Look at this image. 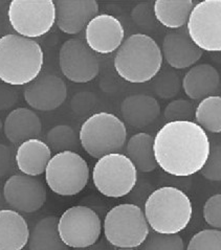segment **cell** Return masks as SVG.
<instances>
[{
	"instance_id": "6da1fadb",
	"label": "cell",
	"mask_w": 221,
	"mask_h": 250,
	"mask_svg": "<svg viewBox=\"0 0 221 250\" xmlns=\"http://www.w3.org/2000/svg\"><path fill=\"white\" fill-rule=\"evenodd\" d=\"M157 166L175 177L200 172L210 155L211 144L205 131L195 122H170L154 137Z\"/></svg>"
},
{
	"instance_id": "7a4b0ae2",
	"label": "cell",
	"mask_w": 221,
	"mask_h": 250,
	"mask_svg": "<svg viewBox=\"0 0 221 250\" xmlns=\"http://www.w3.org/2000/svg\"><path fill=\"white\" fill-rule=\"evenodd\" d=\"M44 64L40 44L17 34L0 38V80L11 86L31 84L39 77Z\"/></svg>"
},
{
	"instance_id": "3957f363",
	"label": "cell",
	"mask_w": 221,
	"mask_h": 250,
	"mask_svg": "<svg viewBox=\"0 0 221 250\" xmlns=\"http://www.w3.org/2000/svg\"><path fill=\"white\" fill-rule=\"evenodd\" d=\"M163 53L158 44L145 34L131 35L116 50L114 69L129 83H147L155 78L163 66Z\"/></svg>"
},
{
	"instance_id": "277c9868",
	"label": "cell",
	"mask_w": 221,
	"mask_h": 250,
	"mask_svg": "<svg viewBox=\"0 0 221 250\" xmlns=\"http://www.w3.org/2000/svg\"><path fill=\"white\" fill-rule=\"evenodd\" d=\"M144 214L150 229L161 234H178L186 229L193 215L189 196L174 187H163L147 198Z\"/></svg>"
},
{
	"instance_id": "5b68a950",
	"label": "cell",
	"mask_w": 221,
	"mask_h": 250,
	"mask_svg": "<svg viewBox=\"0 0 221 250\" xmlns=\"http://www.w3.org/2000/svg\"><path fill=\"white\" fill-rule=\"evenodd\" d=\"M80 144L88 155L100 159L112 153H120L127 142L125 123L112 113H94L82 124Z\"/></svg>"
},
{
	"instance_id": "8992f818",
	"label": "cell",
	"mask_w": 221,
	"mask_h": 250,
	"mask_svg": "<svg viewBox=\"0 0 221 250\" xmlns=\"http://www.w3.org/2000/svg\"><path fill=\"white\" fill-rule=\"evenodd\" d=\"M105 238L117 248L142 246L150 234L144 210L132 203H123L110 209L103 224Z\"/></svg>"
},
{
	"instance_id": "52a82bcc",
	"label": "cell",
	"mask_w": 221,
	"mask_h": 250,
	"mask_svg": "<svg viewBox=\"0 0 221 250\" xmlns=\"http://www.w3.org/2000/svg\"><path fill=\"white\" fill-rule=\"evenodd\" d=\"M93 185L108 198H122L132 192L137 182V170L122 153L108 154L98 159L92 170Z\"/></svg>"
},
{
	"instance_id": "ba28073f",
	"label": "cell",
	"mask_w": 221,
	"mask_h": 250,
	"mask_svg": "<svg viewBox=\"0 0 221 250\" xmlns=\"http://www.w3.org/2000/svg\"><path fill=\"white\" fill-rule=\"evenodd\" d=\"M89 180L87 161L75 151L59 152L50 158L45 170V181L51 192L59 196H75Z\"/></svg>"
},
{
	"instance_id": "9c48e42d",
	"label": "cell",
	"mask_w": 221,
	"mask_h": 250,
	"mask_svg": "<svg viewBox=\"0 0 221 250\" xmlns=\"http://www.w3.org/2000/svg\"><path fill=\"white\" fill-rule=\"evenodd\" d=\"M10 24L17 35L28 39L49 33L56 23L53 0H13L7 9Z\"/></svg>"
},
{
	"instance_id": "30bf717a",
	"label": "cell",
	"mask_w": 221,
	"mask_h": 250,
	"mask_svg": "<svg viewBox=\"0 0 221 250\" xmlns=\"http://www.w3.org/2000/svg\"><path fill=\"white\" fill-rule=\"evenodd\" d=\"M102 221L93 209L75 205L66 209L58 220V231L63 243L73 249L97 243L102 233Z\"/></svg>"
},
{
	"instance_id": "8fae6325",
	"label": "cell",
	"mask_w": 221,
	"mask_h": 250,
	"mask_svg": "<svg viewBox=\"0 0 221 250\" xmlns=\"http://www.w3.org/2000/svg\"><path fill=\"white\" fill-rule=\"evenodd\" d=\"M187 32L202 51H221V0H204L194 5Z\"/></svg>"
},
{
	"instance_id": "7c38bea8",
	"label": "cell",
	"mask_w": 221,
	"mask_h": 250,
	"mask_svg": "<svg viewBox=\"0 0 221 250\" xmlns=\"http://www.w3.org/2000/svg\"><path fill=\"white\" fill-rule=\"evenodd\" d=\"M59 65L63 75L73 83H88L98 77L100 61L85 41L71 38L59 51Z\"/></svg>"
},
{
	"instance_id": "4fadbf2b",
	"label": "cell",
	"mask_w": 221,
	"mask_h": 250,
	"mask_svg": "<svg viewBox=\"0 0 221 250\" xmlns=\"http://www.w3.org/2000/svg\"><path fill=\"white\" fill-rule=\"evenodd\" d=\"M46 188L37 177L24 174L12 175L3 187L5 202L16 211L32 214L46 202Z\"/></svg>"
},
{
	"instance_id": "5bb4252c",
	"label": "cell",
	"mask_w": 221,
	"mask_h": 250,
	"mask_svg": "<svg viewBox=\"0 0 221 250\" xmlns=\"http://www.w3.org/2000/svg\"><path fill=\"white\" fill-rule=\"evenodd\" d=\"M124 37L122 22L109 14H99L85 28V42L95 54L113 53L123 44Z\"/></svg>"
},
{
	"instance_id": "9a60e30c",
	"label": "cell",
	"mask_w": 221,
	"mask_h": 250,
	"mask_svg": "<svg viewBox=\"0 0 221 250\" xmlns=\"http://www.w3.org/2000/svg\"><path fill=\"white\" fill-rule=\"evenodd\" d=\"M67 98V87L64 81L55 75H42L28 84L24 100L29 107L39 111H53Z\"/></svg>"
},
{
	"instance_id": "2e32d148",
	"label": "cell",
	"mask_w": 221,
	"mask_h": 250,
	"mask_svg": "<svg viewBox=\"0 0 221 250\" xmlns=\"http://www.w3.org/2000/svg\"><path fill=\"white\" fill-rule=\"evenodd\" d=\"M56 24L67 35H78L99 15V3L95 0H57Z\"/></svg>"
},
{
	"instance_id": "e0dca14e",
	"label": "cell",
	"mask_w": 221,
	"mask_h": 250,
	"mask_svg": "<svg viewBox=\"0 0 221 250\" xmlns=\"http://www.w3.org/2000/svg\"><path fill=\"white\" fill-rule=\"evenodd\" d=\"M161 53L166 62L174 69L193 67L202 57V50L192 41L186 31L168 33L163 41Z\"/></svg>"
},
{
	"instance_id": "ac0fdd59",
	"label": "cell",
	"mask_w": 221,
	"mask_h": 250,
	"mask_svg": "<svg viewBox=\"0 0 221 250\" xmlns=\"http://www.w3.org/2000/svg\"><path fill=\"white\" fill-rule=\"evenodd\" d=\"M124 121L131 127L142 129L149 126L160 114L158 101L147 94L129 95L121 104Z\"/></svg>"
},
{
	"instance_id": "d6986e66",
	"label": "cell",
	"mask_w": 221,
	"mask_h": 250,
	"mask_svg": "<svg viewBox=\"0 0 221 250\" xmlns=\"http://www.w3.org/2000/svg\"><path fill=\"white\" fill-rule=\"evenodd\" d=\"M3 131L12 144H22L41 134L42 123L33 110L17 108L6 116Z\"/></svg>"
},
{
	"instance_id": "ffe728a7",
	"label": "cell",
	"mask_w": 221,
	"mask_h": 250,
	"mask_svg": "<svg viewBox=\"0 0 221 250\" xmlns=\"http://www.w3.org/2000/svg\"><path fill=\"white\" fill-rule=\"evenodd\" d=\"M15 155L18 170L33 177L45 173L49 160L53 157L48 145L39 138L28 139L20 144Z\"/></svg>"
},
{
	"instance_id": "44dd1931",
	"label": "cell",
	"mask_w": 221,
	"mask_h": 250,
	"mask_svg": "<svg viewBox=\"0 0 221 250\" xmlns=\"http://www.w3.org/2000/svg\"><path fill=\"white\" fill-rule=\"evenodd\" d=\"M219 84V72L210 64L191 67L181 82L183 91L191 100H203L212 97L217 91Z\"/></svg>"
},
{
	"instance_id": "7402d4cb",
	"label": "cell",
	"mask_w": 221,
	"mask_h": 250,
	"mask_svg": "<svg viewBox=\"0 0 221 250\" xmlns=\"http://www.w3.org/2000/svg\"><path fill=\"white\" fill-rule=\"evenodd\" d=\"M28 224L14 209H0V250H23L28 244Z\"/></svg>"
},
{
	"instance_id": "603a6c76",
	"label": "cell",
	"mask_w": 221,
	"mask_h": 250,
	"mask_svg": "<svg viewBox=\"0 0 221 250\" xmlns=\"http://www.w3.org/2000/svg\"><path fill=\"white\" fill-rule=\"evenodd\" d=\"M193 7L192 0H156L153 3V12L161 25L178 29L188 23Z\"/></svg>"
},
{
	"instance_id": "cb8c5ba5",
	"label": "cell",
	"mask_w": 221,
	"mask_h": 250,
	"mask_svg": "<svg viewBox=\"0 0 221 250\" xmlns=\"http://www.w3.org/2000/svg\"><path fill=\"white\" fill-rule=\"evenodd\" d=\"M154 137L148 133H137L132 136L126 145V156L132 161L136 170L142 173H151L156 170L157 163L154 155Z\"/></svg>"
},
{
	"instance_id": "d4e9b609",
	"label": "cell",
	"mask_w": 221,
	"mask_h": 250,
	"mask_svg": "<svg viewBox=\"0 0 221 250\" xmlns=\"http://www.w3.org/2000/svg\"><path fill=\"white\" fill-rule=\"evenodd\" d=\"M29 250H68L58 231V219L49 216L41 219L29 233Z\"/></svg>"
},
{
	"instance_id": "484cf974",
	"label": "cell",
	"mask_w": 221,
	"mask_h": 250,
	"mask_svg": "<svg viewBox=\"0 0 221 250\" xmlns=\"http://www.w3.org/2000/svg\"><path fill=\"white\" fill-rule=\"evenodd\" d=\"M195 120L204 131L221 133V97L203 99L195 109Z\"/></svg>"
},
{
	"instance_id": "4316f807",
	"label": "cell",
	"mask_w": 221,
	"mask_h": 250,
	"mask_svg": "<svg viewBox=\"0 0 221 250\" xmlns=\"http://www.w3.org/2000/svg\"><path fill=\"white\" fill-rule=\"evenodd\" d=\"M51 150L59 152L77 150L80 139L77 133L67 125H58L51 128L46 134L45 142Z\"/></svg>"
},
{
	"instance_id": "83f0119b",
	"label": "cell",
	"mask_w": 221,
	"mask_h": 250,
	"mask_svg": "<svg viewBox=\"0 0 221 250\" xmlns=\"http://www.w3.org/2000/svg\"><path fill=\"white\" fill-rule=\"evenodd\" d=\"M142 250H185L183 240L178 234L150 233L142 245Z\"/></svg>"
},
{
	"instance_id": "f1b7e54d",
	"label": "cell",
	"mask_w": 221,
	"mask_h": 250,
	"mask_svg": "<svg viewBox=\"0 0 221 250\" xmlns=\"http://www.w3.org/2000/svg\"><path fill=\"white\" fill-rule=\"evenodd\" d=\"M154 90L163 99H171L178 93L180 89V79L175 71L166 70L154 78Z\"/></svg>"
},
{
	"instance_id": "f546056e",
	"label": "cell",
	"mask_w": 221,
	"mask_h": 250,
	"mask_svg": "<svg viewBox=\"0 0 221 250\" xmlns=\"http://www.w3.org/2000/svg\"><path fill=\"white\" fill-rule=\"evenodd\" d=\"M164 116L170 122H192L195 117V108L188 100H174L167 105Z\"/></svg>"
},
{
	"instance_id": "4dcf8cb0",
	"label": "cell",
	"mask_w": 221,
	"mask_h": 250,
	"mask_svg": "<svg viewBox=\"0 0 221 250\" xmlns=\"http://www.w3.org/2000/svg\"><path fill=\"white\" fill-rule=\"evenodd\" d=\"M187 250H221V230L203 229L195 233Z\"/></svg>"
},
{
	"instance_id": "1f68e13d",
	"label": "cell",
	"mask_w": 221,
	"mask_h": 250,
	"mask_svg": "<svg viewBox=\"0 0 221 250\" xmlns=\"http://www.w3.org/2000/svg\"><path fill=\"white\" fill-rule=\"evenodd\" d=\"M200 173L202 177L210 181H221V145L211 149L207 163Z\"/></svg>"
},
{
	"instance_id": "d6a6232c",
	"label": "cell",
	"mask_w": 221,
	"mask_h": 250,
	"mask_svg": "<svg viewBox=\"0 0 221 250\" xmlns=\"http://www.w3.org/2000/svg\"><path fill=\"white\" fill-rule=\"evenodd\" d=\"M203 219L214 229H221V194L210 197L203 205Z\"/></svg>"
},
{
	"instance_id": "836d02e7",
	"label": "cell",
	"mask_w": 221,
	"mask_h": 250,
	"mask_svg": "<svg viewBox=\"0 0 221 250\" xmlns=\"http://www.w3.org/2000/svg\"><path fill=\"white\" fill-rule=\"evenodd\" d=\"M95 97L90 92H81L72 98L71 107L78 114H85L93 109L95 105Z\"/></svg>"
},
{
	"instance_id": "e575fe53",
	"label": "cell",
	"mask_w": 221,
	"mask_h": 250,
	"mask_svg": "<svg viewBox=\"0 0 221 250\" xmlns=\"http://www.w3.org/2000/svg\"><path fill=\"white\" fill-rule=\"evenodd\" d=\"M131 16L135 23L141 26H150L153 24V21L155 19L153 6L151 7L149 3L137 4L132 11Z\"/></svg>"
},
{
	"instance_id": "d590c367",
	"label": "cell",
	"mask_w": 221,
	"mask_h": 250,
	"mask_svg": "<svg viewBox=\"0 0 221 250\" xmlns=\"http://www.w3.org/2000/svg\"><path fill=\"white\" fill-rule=\"evenodd\" d=\"M16 165V155L13 150L5 145L0 144V178L9 175Z\"/></svg>"
},
{
	"instance_id": "8d00e7d4",
	"label": "cell",
	"mask_w": 221,
	"mask_h": 250,
	"mask_svg": "<svg viewBox=\"0 0 221 250\" xmlns=\"http://www.w3.org/2000/svg\"><path fill=\"white\" fill-rule=\"evenodd\" d=\"M75 250H107V247H106V244H105L104 241H100V242H97V243L89 246V247L78 248V249H75Z\"/></svg>"
},
{
	"instance_id": "74e56055",
	"label": "cell",
	"mask_w": 221,
	"mask_h": 250,
	"mask_svg": "<svg viewBox=\"0 0 221 250\" xmlns=\"http://www.w3.org/2000/svg\"><path fill=\"white\" fill-rule=\"evenodd\" d=\"M1 130H2V123H1V119H0V133H1Z\"/></svg>"
},
{
	"instance_id": "f35d334b",
	"label": "cell",
	"mask_w": 221,
	"mask_h": 250,
	"mask_svg": "<svg viewBox=\"0 0 221 250\" xmlns=\"http://www.w3.org/2000/svg\"><path fill=\"white\" fill-rule=\"evenodd\" d=\"M119 250H134V249H132V248H120Z\"/></svg>"
},
{
	"instance_id": "ab89813d",
	"label": "cell",
	"mask_w": 221,
	"mask_h": 250,
	"mask_svg": "<svg viewBox=\"0 0 221 250\" xmlns=\"http://www.w3.org/2000/svg\"><path fill=\"white\" fill-rule=\"evenodd\" d=\"M0 200H1V192H0Z\"/></svg>"
}]
</instances>
